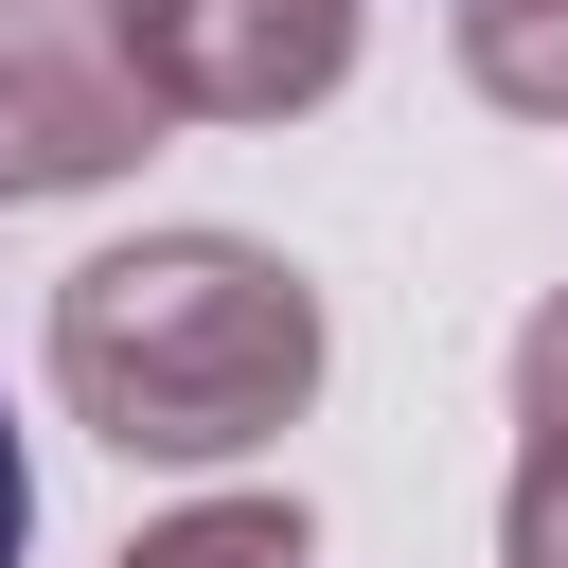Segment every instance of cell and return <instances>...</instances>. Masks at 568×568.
<instances>
[{
    "instance_id": "obj_1",
    "label": "cell",
    "mask_w": 568,
    "mask_h": 568,
    "mask_svg": "<svg viewBox=\"0 0 568 568\" xmlns=\"http://www.w3.org/2000/svg\"><path fill=\"white\" fill-rule=\"evenodd\" d=\"M53 408L106 462H248L320 408V284L248 231H142L53 284Z\"/></svg>"
},
{
    "instance_id": "obj_8",
    "label": "cell",
    "mask_w": 568,
    "mask_h": 568,
    "mask_svg": "<svg viewBox=\"0 0 568 568\" xmlns=\"http://www.w3.org/2000/svg\"><path fill=\"white\" fill-rule=\"evenodd\" d=\"M0 213H18V178H0Z\"/></svg>"
},
{
    "instance_id": "obj_7",
    "label": "cell",
    "mask_w": 568,
    "mask_h": 568,
    "mask_svg": "<svg viewBox=\"0 0 568 568\" xmlns=\"http://www.w3.org/2000/svg\"><path fill=\"white\" fill-rule=\"evenodd\" d=\"M36 550V462H18V408H0V568Z\"/></svg>"
},
{
    "instance_id": "obj_6",
    "label": "cell",
    "mask_w": 568,
    "mask_h": 568,
    "mask_svg": "<svg viewBox=\"0 0 568 568\" xmlns=\"http://www.w3.org/2000/svg\"><path fill=\"white\" fill-rule=\"evenodd\" d=\"M124 568H320V532H302V497H195V515L124 532Z\"/></svg>"
},
{
    "instance_id": "obj_2",
    "label": "cell",
    "mask_w": 568,
    "mask_h": 568,
    "mask_svg": "<svg viewBox=\"0 0 568 568\" xmlns=\"http://www.w3.org/2000/svg\"><path fill=\"white\" fill-rule=\"evenodd\" d=\"M178 106L142 89L124 0H0V178L18 195H106Z\"/></svg>"
},
{
    "instance_id": "obj_4",
    "label": "cell",
    "mask_w": 568,
    "mask_h": 568,
    "mask_svg": "<svg viewBox=\"0 0 568 568\" xmlns=\"http://www.w3.org/2000/svg\"><path fill=\"white\" fill-rule=\"evenodd\" d=\"M497 568H568V284L515 320V497H497Z\"/></svg>"
},
{
    "instance_id": "obj_3",
    "label": "cell",
    "mask_w": 568,
    "mask_h": 568,
    "mask_svg": "<svg viewBox=\"0 0 568 568\" xmlns=\"http://www.w3.org/2000/svg\"><path fill=\"white\" fill-rule=\"evenodd\" d=\"M124 36L178 124H302L355 89V0H124Z\"/></svg>"
},
{
    "instance_id": "obj_5",
    "label": "cell",
    "mask_w": 568,
    "mask_h": 568,
    "mask_svg": "<svg viewBox=\"0 0 568 568\" xmlns=\"http://www.w3.org/2000/svg\"><path fill=\"white\" fill-rule=\"evenodd\" d=\"M462 18V71H479V106H515V124H568V0H444Z\"/></svg>"
}]
</instances>
